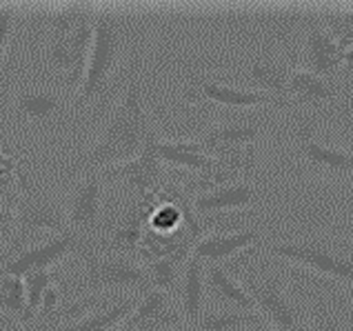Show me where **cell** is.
Instances as JSON below:
<instances>
[{
    "mask_svg": "<svg viewBox=\"0 0 353 331\" xmlns=\"http://www.w3.org/2000/svg\"><path fill=\"white\" fill-rule=\"evenodd\" d=\"M156 136L158 132L151 125L145 107L143 54L138 47L129 63L125 92L120 94L116 107H112V114L107 116L94 143L67 163L65 176L76 178L85 172H100V169L114 167L118 163H127L143 152Z\"/></svg>",
    "mask_w": 353,
    "mask_h": 331,
    "instance_id": "1",
    "label": "cell"
},
{
    "mask_svg": "<svg viewBox=\"0 0 353 331\" xmlns=\"http://www.w3.org/2000/svg\"><path fill=\"white\" fill-rule=\"evenodd\" d=\"M98 5H58L43 16L38 63L65 92H78L94 43Z\"/></svg>",
    "mask_w": 353,
    "mask_h": 331,
    "instance_id": "2",
    "label": "cell"
},
{
    "mask_svg": "<svg viewBox=\"0 0 353 331\" xmlns=\"http://www.w3.org/2000/svg\"><path fill=\"white\" fill-rule=\"evenodd\" d=\"M138 47L136 20L118 7L98 5L94 43L92 52H89L85 78L74 96L76 114L89 105L105 103L125 65V56H131Z\"/></svg>",
    "mask_w": 353,
    "mask_h": 331,
    "instance_id": "3",
    "label": "cell"
},
{
    "mask_svg": "<svg viewBox=\"0 0 353 331\" xmlns=\"http://www.w3.org/2000/svg\"><path fill=\"white\" fill-rule=\"evenodd\" d=\"M16 200H14V229H12V243L9 252H18V247L27 238L40 232H67V214L65 203L60 200L52 189L25 172L23 167L18 169L16 176Z\"/></svg>",
    "mask_w": 353,
    "mask_h": 331,
    "instance_id": "4",
    "label": "cell"
},
{
    "mask_svg": "<svg viewBox=\"0 0 353 331\" xmlns=\"http://www.w3.org/2000/svg\"><path fill=\"white\" fill-rule=\"evenodd\" d=\"M5 112L16 125L34 134H49L69 123L74 112V94L58 85L16 87L5 96Z\"/></svg>",
    "mask_w": 353,
    "mask_h": 331,
    "instance_id": "5",
    "label": "cell"
},
{
    "mask_svg": "<svg viewBox=\"0 0 353 331\" xmlns=\"http://www.w3.org/2000/svg\"><path fill=\"white\" fill-rule=\"evenodd\" d=\"M80 258L83 265L74 280V294L131 292L134 296H145L154 289L145 267L129 256L89 249L80 254Z\"/></svg>",
    "mask_w": 353,
    "mask_h": 331,
    "instance_id": "6",
    "label": "cell"
},
{
    "mask_svg": "<svg viewBox=\"0 0 353 331\" xmlns=\"http://www.w3.org/2000/svg\"><path fill=\"white\" fill-rule=\"evenodd\" d=\"M274 118L267 112H254V109H231V114L218 118L214 125L200 132L194 140L205 154L211 158L223 156L238 149L260 147L274 129Z\"/></svg>",
    "mask_w": 353,
    "mask_h": 331,
    "instance_id": "7",
    "label": "cell"
},
{
    "mask_svg": "<svg viewBox=\"0 0 353 331\" xmlns=\"http://www.w3.org/2000/svg\"><path fill=\"white\" fill-rule=\"evenodd\" d=\"M240 285L247 289L256 312L278 331H309L302 307L289 296L282 278L274 272H247Z\"/></svg>",
    "mask_w": 353,
    "mask_h": 331,
    "instance_id": "8",
    "label": "cell"
},
{
    "mask_svg": "<svg viewBox=\"0 0 353 331\" xmlns=\"http://www.w3.org/2000/svg\"><path fill=\"white\" fill-rule=\"evenodd\" d=\"M262 252L291 260L302 267L314 269L340 283L353 280V254L345 252L327 240L318 238H298V240H265Z\"/></svg>",
    "mask_w": 353,
    "mask_h": 331,
    "instance_id": "9",
    "label": "cell"
},
{
    "mask_svg": "<svg viewBox=\"0 0 353 331\" xmlns=\"http://www.w3.org/2000/svg\"><path fill=\"white\" fill-rule=\"evenodd\" d=\"M103 196H105V180L100 176V172H85L74 180L67 198L63 200L69 229L76 232L78 236L87 238L94 247L105 229Z\"/></svg>",
    "mask_w": 353,
    "mask_h": 331,
    "instance_id": "10",
    "label": "cell"
},
{
    "mask_svg": "<svg viewBox=\"0 0 353 331\" xmlns=\"http://www.w3.org/2000/svg\"><path fill=\"white\" fill-rule=\"evenodd\" d=\"M94 249V245L87 238L78 236L72 229L60 232L54 238L45 240L36 247L23 249V252L14 254L12 258L0 260V276H27L32 272H43V269H52L56 263H60L69 254H83Z\"/></svg>",
    "mask_w": 353,
    "mask_h": 331,
    "instance_id": "11",
    "label": "cell"
},
{
    "mask_svg": "<svg viewBox=\"0 0 353 331\" xmlns=\"http://www.w3.org/2000/svg\"><path fill=\"white\" fill-rule=\"evenodd\" d=\"M347 63H353V45L340 40L325 25L309 23L302 36V69L320 78L336 80L338 72Z\"/></svg>",
    "mask_w": 353,
    "mask_h": 331,
    "instance_id": "12",
    "label": "cell"
},
{
    "mask_svg": "<svg viewBox=\"0 0 353 331\" xmlns=\"http://www.w3.org/2000/svg\"><path fill=\"white\" fill-rule=\"evenodd\" d=\"M160 136H156L151 143L140 152L138 156H134L127 163H118L114 167L100 169V176H103L105 185L114 183V185H125L129 196H145L151 194L154 189L163 187L167 183V169L163 158L156 152V140Z\"/></svg>",
    "mask_w": 353,
    "mask_h": 331,
    "instance_id": "13",
    "label": "cell"
},
{
    "mask_svg": "<svg viewBox=\"0 0 353 331\" xmlns=\"http://www.w3.org/2000/svg\"><path fill=\"white\" fill-rule=\"evenodd\" d=\"M291 147L305 165L327 176H353V154L347 149L322 145L314 138V118L298 116L294 132H291Z\"/></svg>",
    "mask_w": 353,
    "mask_h": 331,
    "instance_id": "14",
    "label": "cell"
},
{
    "mask_svg": "<svg viewBox=\"0 0 353 331\" xmlns=\"http://www.w3.org/2000/svg\"><path fill=\"white\" fill-rule=\"evenodd\" d=\"M183 323L185 318L180 314L176 298L160 289H151L138 298L131 314L118 325V331H167Z\"/></svg>",
    "mask_w": 353,
    "mask_h": 331,
    "instance_id": "15",
    "label": "cell"
},
{
    "mask_svg": "<svg viewBox=\"0 0 353 331\" xmlns=\"http://www.w3.org/2000/svg\"><path fill=\"white\" fill-rule=\"evenodd\" d=\"M187 100H198L207 98L211 103L223 105L229 109H249V107H280L278 100L269 94H262L258 89H242V87H231L218 80L203 78V76H191L189 85L185 89Z\"/></svg>",
    "mask_w": 353,
    "mask_h": 331,
    "instance_id": "16",
    "label": "cell"
},
{
    "mask_svg": "<svg viewBox=\"0 0 353 331\" xmlns=\"http://www.w3.org/2000/svg\"><path fill=\"white\" fill-rule=\"evenodd\" d=\"M342 96V87L336 80L320 78L302 67H291L285 85V105L291 109H314L336 103Z\"/></svg>",
    "mask_w": 353,
    "mask_h": 331,
    "instance_id": "17",
    "label": "cell"
},
{
    "mask_svg": "<svg viewBox=\"0 0 353 331\" xmlns=\"http://www.w3.org/2000/svg\"><path fill=\"white\" fill-rule=\"evenodd\" d=\"M265 198H267V189L258 185L256 180H236V183H227L198 194L194 198V207L198 214L214 216V214L231 212V209L251 207Z\"/></svg>",
    "mask_w": 353,
    "mask_h": 331,
    "instance_id": "18",
    "label": "cell"
},
{
    "mask_svg": "<svg viewBox=\"0 0 353 331\" xmlns=\"http://www.w3.org/2000/svg\"><path fill=\"white\" fill-rule=\"evenodd\" d=\"M176 298L185 323L194 327L207 309V280H205L203 260L189 256L183 269V276H180V287Z\"/></svg>",
    "mask_w": 353,
    "mask_h": 331,
    "instance_id": "19",
    "label": "cell"
},
{
    "mask_svg": "<svg viewBox=\"0 0 353 331\" xmlns=\"http://www.w3.org/2000/svg\"><path fill=\"white\" fill-rule=\"evenodd\" d=\"M205 280H207V296H211V300H216V307L256 312V305L247 294V289L220 263H205Z\"/></svg>",
    "mask_w": 353,
    "mask_h": 331,
    "instance_id": "20",
    "label": "cell"
},
{
    "mask_svg": "<svg viewBox=\"0 0 353 331\" xmlns=\"http://www.w3.org/2000/svg\"><path fill=\"white\" fill-rule=\"evenodd\" d=\"M262 238L260 229H242V232H223V234H207L200 238L191 256L203 260V263H223L225 258L242 252L251 245H256Z\"/></svg>",
    "mask_w": 353,
    "mask_h": 331,
    "instance_id": "21",
    "label": "cell"
},
{
    "mask_svg": "<svg viewBox=\"0 0 353 331\" xmlns=\"http://www.w3.org/2000/svg\"><path fill=\"white\" fill-rule=\"evenodd\" d=\"M156 152L165 165H178L196 174H209L216 167V160L205 154L196 140H156Z\"/></svg>",
    "mask_w": 353,
    "mask_h": 331,
    "instance_id": "22",
    "label": "cell"
},
{
    "mask_svg": "<svg viewBox=\"0 0 353 331\" xmlns=\"http://www.w3.org/2000/svg\"><path fill=\"white\" fill-rule=\"evenodd\" d=\"M245 76L258 87V92L262 94H269L278 100L280 107H287L285 105V85H287V78L291 67L282 60H274V58H267V60H251V63L245 65Z\"/></svg>",
    "mask_w": 353,
    "mask_h": 331,
    "instance_id": "23",
    "label": "cell"
},
{
    "mask_svg": "<svg viewBox=\"0 0 353 331\" xmlns=\"http://www.w3.org/2000/svg\"><path fill=\"white\" fill-rule=\"evenodd\" d=\"M138 298L140 296H127L123 300H116L114 305L103 307L92 314L87 312L80 318H76L74 323H65L54 331H107V329L123 323V320L131 314V309L136 307Z\"/></svg>",
    "mask_w": 353,
    "mask_h": 331,
    "instance_id": "24",
    "label": "cell"
},
{
    "mask_svg": "<svg viewBox=\"0 0 353 331\" xmlns=\"http://www.w3.org/2000/svg\"><path fill=\"white\" fill-rule=\"evenodd\" d=\"M309 331H353L351 316L325 292H316L309 305Z\"/></svg>",
    "mask_w": 353,
    "mask_h": 331,
    "instance_id": "25",
    "label": "cell"
},
{
    "mask_svg": "<svg viewBox=\"0 0 353 331\" xmlns=\"http://www.w3.org/2000/svg\"><path fill=\"white\" fill-rule=\"evenodd\" d=\"M262 316L258 312H240V309H205L203 318L194 325V331H236L249 323H256Z\"/></svg>",
    "mask_w": 353,
    "mask_h": 331,
    "instance_id": "26",
    "label": "cell"
},
{
    "mask_svg": "<svg viewBox=\"0 0 353 331\" xmlns=\"http://www.w3.org/2000/svg\"><path fill=\"white\" fill-rule=\"evenodd\" d=\"M25 280V294H27V307H25V314L20 318L23 325H32L36 314L43 309L45 303V296L49 294V289H54V274L52 269H43V272H32L23 276Z\"/></svg>",
    "mask_w": 353,
    "mask_h": 331,
    "instance_id": "27",
    "label": "cell"
},
{
    "mask_svg": "<svg viewBox=\"0 0 353 331\" xmlns=\"http://www.w3.org/2000/svg\"><path fill=\"white\" fill-rule=\"evenodd\" d=\"M27 307L25 280L20 276H0V312L23 318Z\"/></svg>",
    "mask_w": 353,
    "mask_h": 331,
    "instance_id": "28",
    "label": "cell"
},
{
    "mask_svg": "<svg viewBox=\"0 0 353 331\" xmlns=\"http://www.w3.org/2000/svg\"><path fill=\"white\" fill-rule=\"evenodd\" d=\"M18 12L20 9L16 5H0V60H3L5 49L9 45V40H12Z\"/></svg>",
    "mask_w": 353,
    "mask_h": 331,
    "instance_id": "29",
    "label": "cell"
},
{
    "mask_svg": "<svg viewBox=\"0 0 353 331\" xmlns=\"http://www.w3.org/2000/svg\"><path fill=\"white\" fill-rule=\"evenodd\" d=\"M16 192H18L16 178L14 180H7V183L0 185V207H14Z\"/></svg>",
    "mask_w": 353,
    "mask_h": 331,
    "instance_id": "30",
    "label": "cell"
},
{
    "mask_svg": "<svg viewBox=\"0 0 353 331\" xmlns=\"http://www.w3.org/2000/svg\"><path fill=\"white\" fill-rule=\"evenodd\" d=\"M18 169H20V165H18V160H16V158H12V156H7V154L0 152V174H5V176H16V174H18Z\"/></svg>",
    "mask_w": 353,
    "mask_h": 331,
    "instance_id": "31",
    "label": "cell"
},
{
    "mask_svg": "<svg viewBox=\"0 0 353 331\" xmlns=\"http://www.w3.org/2000/svg\"><path fill=\"white\" fill-rule=\"evenodd\" d=\"M236 331H278V329H276V327H271L265 318H260V320H256V323H249V325L240 327V329H236Z\"/></svg>",
    "mask_w": 353,
    "mask_h": 331,
    "instance_id": "32",
    "label": "cell"
},
{
    "mask_svg": "<svg viewBox=\"0 0 353 331\" xmlns=\"http://www.w3.org/2000/svg\"><path fill=\"white\" fill-rule=\"evenodd\" d=\"M345 285V296H347V303H349V307H351V320H353V280H349V283H342Z\"/></svg>",
    "mask_w": 353,
    "mask_h": 331,
    "instance_id": "33",
    "label": "cell"
},
{
    "mask_svg": "<svg viewBox=\"0 0 353 331\" xmlns=\"http://www.w3.org/2000/svg\"><path fill=\"white\" fill-rule=\"evenodd\" d=\"M3 331H27V325H23L20 320H14V323H7Z\"/></svg>",
    "mask_w": 353,
    "mask_h": 331,
    "instance_id": "34",
    "label": "cell"
},
{
    "mask_svg": "<svg viewBox=\"0 0 353 331\" xmlns=\"http://www.w3.org/2000/svg\"><path fill=\"white\" fill-rule=\"evenodd\" d=\"M167 331H194V327L187 325V323H183V325H178V327H171V329H167Z\"/></svg>",
    "mask_w": 353,
    "mask_h": 331,
    "instance_id": "35",
    "label": "cell"
},
{
    "mask_svg": "<svg viewBox=\"0 0 353 331\" xmlns=\"http://www.w3.org/2000/svg\"><path fill=\"white\" fill-rule=\"evenodd\" d=\"M351 236H353V232H351Z\"/></svg>",
    "mask_w": 353,
    "mask_h": 331,
    "instance_id": "36",
    "label": "cell"
}]
</instances>
